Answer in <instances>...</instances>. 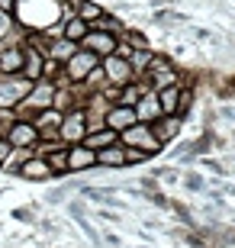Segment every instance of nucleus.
<instances>
[{
	"label": "nucleus",
	"mask_w": 235,
	"mask_h": 248,
	"mask_svg": "<svg viewBox=\"0 0 235 248\" xmlns=\"http://www.w3.org/2000/svg\"><path fill=\"white\" fill-rule=\"evenodd\" d=\"M52 103H55V84L46 81V78H39V81L29 87V93L23 97V110L42 113V110H52Z\"/></svg>",
	"instance_id": "1"
},
{
	"label": "nucleus",
	"mask_w": 235,
	"mask_h": 248,
	"mask_svg": "<svg viewBox=\"0 0 235 248\" xmlns=\"http://www.w3.org/2000/svg\"><path fill=\"white\" fill-rule=\"evenodd\" d=\"M123 142H126L129 148H139V152H148V155H155L158 148H161V142L155 139V132L148 126H129V129H123Z\"/></svg>",
	"instance_id": "2"
},
{
	"label": "nucleus",
	"mask_w": 235,
	"mask_h": 248,
	"mask_svg": "<svg viewBox=\"0 0 235 248\" xmlns=\"http://www.w3.org/2000/svg\"><path fill=\"white\" fill-rule=\"evenodd\" d=\"M116 42L119 39L113 36V32H103V29H87V36L81 39V48H87V52H94L97 58H107L116 52Z\"/></svg>",
	"instance_id": "3"
},
{
	"label": "nucleus",
	"mask_w": 235,
	"mask_h": 248,
	"mask_svg": "<svg viewBox=\"0 0 235 248\" xmlns=\"http://www.w3.org/2000/svg\"><path fill=\"white\" fill-rule=\"evenodd\" d=\"M29 87H32V81H26V78H16V74L3 78L0 81V107H16L29 93Z\"/></svg>",
	"instance_id": "4"
},
{
	"label": "nucleus",
	"mask_w": 235,
	"mask_h": 248,
	"mask_svg": "<svg viewBox=\"0 0 235 248\" xmlns=\"http://www.w3.org/2000/svg\"><path fill=\"white\" fill-rule=\"evenodd\" d=\"M103 74H107V81L113 84V87H126V84H132V64H129L126 58H119V55H107L103 58Z\"/></svg>",
	"instance_id": "5"
},
{
	"label": "nucleus",
	"mask_w": 235,
	"mask_h": 248,
	"mask_svg": "<svg viewBox=\"0 0 235 248\" xmlns=\"http://www.w3.org/2000/svg\"><path fill=\"white\" fill-rule=\"evenodd\" d=\"M84 136H87V113L74 110V113H68V116H62L58 139H64V142H81Z\"/></svg>",
	"instance_id": "6"
},
{
	"label": "nucleus",
	"mask_w": 235,
	"mask_h": 248,
	"mask_svg": "<svg viewBox=\"0 0 235 248\" xmlns=\"http://www.w3.org/2000/svg\"><path fill=\"white\" fill-rule=\"evenodd\" d=\"M64 64H68V68H64V71H68V81H87V74L97 68V55L84 48V52H74Z\"/></svg>",
	"instance_id": "7"
},
{
	"label": "nucleus",
	"mask_w": 235,
	"mask_h": 248,
	"mask_svg": "<svg viewBox=\"0 0 235 248\" xmlns=\"http://www.w3.org/2000/svg\"><path fill=\"white\" fill-rule=\"evenodd\" d=\"M3 139H7L13 148H32L39 142V129H36V123H13Z\"/></svg>",
	"instance_id": "8"
},
{
	"label": "nucleus",
	"mask_w": 235,
	"mask_h": 248,
	"mask_svg": "<svg viewBox=\"0 0 235 248\" xmlns=\"http://www.w3.org/2000/svg\"><path fill=\"white\" fill-rule=\"evenodd\" d=\"M103 126L113 129V132H123V129L136 126V110H132V107H123V103H116V107H110V110L103 113Z\"/></svg>",
	"instance_id": "9"
},
{
	"label": "nucleus",
	"mask_w": 235,
	"mask_h": 248,
	"mask_svg": "<svg viewBox=\"0 0 235 248\" xmlns=\"http://www.w3.org/2000/svg\"><path fill=\"white\" fill-rule=\"evenodd\" d=\"M148 81H152L155 91H161V87H171L177 81V71L164 58H152V64H148Z\"/></svg>",
	"instance_id": "10"
},
{
	"label": "nucleus",
	"mask_w": 235,
	"mask_h": 248,
	"mask_svg": "<svg viewBox=\"0 0 235 248\" xmlns=\"http://www.w3.org/2000/svg\"><path fill=\"white\" fill-rule=\"evenodd\" d=\"M19 174L26 177V181H48V177H55V171L48 168V161L42 155H29L23 165H19Z\"/></svg>",
	"instance_id": "11"
},
{
	"label": "nucleus",
	"mask_w": 235,
	"mask_h": 248,
	"mask_svg": "<svg viewBox=\"0 0 235 248\" xmlns=\"http://www.w3.org/2000/svg\"><path fill=\"white\" fill-rule=\"evenodd\" d=\"M132 110H136V123H139V120H142V123L161 120V103H158V93H142Z\"/></svg>",
	"instance_id": "12"
},
{
	"label": "nucleus",
	"mask_w": 235,
	"mask_h": 248,
	"mask_svg": "<svg viewBox=\"0 0 235 248\" xmlns=\"http://www.w3.org/2000/svg\"><path fill=\"white\" fill-rule=\"evenodd\" d=\"M94 165H97V152H91L87 145L68 148V171H87Z\"/></svg>",
	"instance_id": "13"
},
{
	"label": "nucleus",
	"mask_w": 235,
	"mask_h": 248,
	"mask_svg": "<svg viewBox=\"0 0 235 248\" xmlns=\"http://www.w3.org/2000/svg\"><path fill=\"white\" fill-rule=\"evenodd\" d=\"M42 64H46V58H42V52H23V68H19V74L26 78V81H39L42 78Z\"/></svg>",
	"instance_id": "14"
},
{
	"label": "nucleus",
	"mask_w": 235,
	"mask_h": 248,
	"mask_svg": "<svg viewBox=\"0 0 235 248\" xmlns=\"http://www.w3.org/2000/svg\"><path fill=\"white\" fill-rule=\"evenodd\" d=\"M116 136L119 132H113V129H97V132H87V136L81 139V145H87L91 152H100V148H107V145H116Z\"/></svg>",
	"instance_id": "15"
},
{
	"label": "nucleus",
	"mask_w": 235,
	"mask_h": 248,
	"mask_svg": "<svg viewBox=\"0 0 235 248\" xmlns=\"http://www.w3.org/2000/svg\"><path fill=\"white\" fill-rule=\"evenodd\" d=\"M158 103H161V116H177V110H181V91L177 87H161L158 91Z\"/></svg>",
	"instance_id": "16"
},
{
	"label": "nucleus",
	"mask_w": 235,
	"mask_h": 248,
	"mask_svg": "<svg viewBox=\"0 0 235 248\" xmlns=\"http://www.w3.org/2000/svg\"><path fill=\"white\" fill-rule=\"evenodd\" d=\"M97 165L100 168H123V165H126V148H119V145L100 148V152H97Z\"/></svg>",
	"instance_id": "17"
},
{
	"label": "nucleus",
	"mask_w": 235,
	"mask_h": 248,
	"mask_svg": "<svg viewBox=\"0 0 235 248\" xmlns=\"http://www.w3.org/2000/svg\"><path fill=\"white\" fill-rule=\"evenodd\" d=\"M23 68V48H3L0 52V74H19Z\"/></svg>",
	"instance_id": "18"
},
{
	"label": "nucleus",
	"mask_w": 235,
	"mask_h": 248,
	"mask_svg": "<svg viewBox=\"0 0 235 248\" xmlns=\"http://www.w3.org/2000/svg\"><path fill=\"white\" fill-rule=\"evenodd\" d=\"M58 126H62V113L58 110H42L39 113V123H36L39 136H42V132H46V136H58Z\"/></svg>",
	"instance_id": "19"
},
{
	"label": "nucleus",
	"mask_w": 235,
	"mask_h": 248,
	"mask_svg": "<svg viewBox=\"0 0 235 248\" xmlns=\"http://www.w3.org/2000/svg\"><path fill=\"white\" fill-rule=\"evenodd\" d=\"M87 23H84V19H78V16H68L64 19V29H62V36L68 39V42H81L84 36H87Z\"/></svg>",
	"instance_id": "20"
},
{
	"label": "nucleus",
	"mask_w": 235,
	"mask_h": 248,
	"mask_svg": "<svg viewBox=\"0 0 235 248\" xmlns=\"http://www.w3.org/2000/svg\"><path fill=\"white\" fill-rule=\"evenodd\" d=\"M177 132H181V120H177V116H164L161 126L155 129V139H158V142L164 145V142H168V139H174Z\"/></svg>",
	"instance_id": "21"
},
{
	"label": "nucleus",
	"mask_w": 235,
	"mask_h": 248,
	"mask_svg": "<svg viewBox=\"0 0 235 248\" xmlns=\"http://www.w3.org/2000/svg\"><path fill=\"white\" fill-rule=\"evenodd\" d=\"M100 16H103V7H97V3H91V0H81V3H78V19H84L87 26L97 23Z\"/></svg>",
	"instance_id": "22"
},
{
	"label": "nucleus",
	"mask_w": 235,
	"mask_h": 248,
	"mask_svg": "<svg viewBox=\"0 0 235 248\" xmlns=\"http://www.w3.org/2000/svg\"><path fill=\"white\" fill-rule=\"evenodd\" d=\"M139 97H142V87H132V84H126V87L119 91V103H123V107H136Z\"/></svg>",
	"instance_id": "23"
},
{
	"label": "nucleus",
	"mask_w": 235,
	"mask_h": 248,
	"mask_svg": "<svg viewBox=\"0 0 235 248\" xmlns=\"http://www.w3.org/2000/svg\"><path fill=\"white\" fill-rule=\"evenodd\" d=\"M10 26H13V13H3V10H0V39L10 32Z\"/></svg>",
	"instance_id": "24"
},
{
	"label": "nucleus",
	"mask_w": 235,
	"mask_h": 248,
	"mask_svg": "<svg viewBox=\"0 0 235 248\" xmlns=\"http://www.w3.org/2000/svg\"><path fill=\"white\" fill-rule=\"evenodd\" d=\"M10 155H13V145H10L7 139H0V165H7Z\"/></svg>",
	"instance_id": "25"
},
{
	"label": "nucleus",
	"mask_w": 235,
	"mask_h": 248,
	"mask_svg": "<svg viewBox=\"0 0 235 248\" xmlns=\"http://www.w3.org/2000/svg\"><path fill=\"white\" fill-rule=\"evenodd\" d=\"M16 7H19V0H0V10H3V13H13Z\"/></svg>",
	"instance_id": "26"
},
{
	"label": "nucleus",
	"mask_w": 235,
	"mask_h": 248,
	"mask_svg": "<svg viewBox=\"0 0 235 248\" xmlns=\"http://www.w3.org/2000/svg\"><path fill=\"white\" fill-rule=\"evenodd\" d=\"M52 3H62V0H52Z\"/></svg>",
	"instance_id": "27"
}]
</instances>
